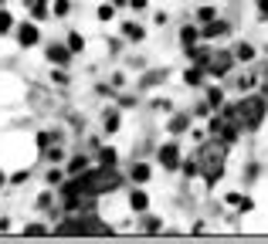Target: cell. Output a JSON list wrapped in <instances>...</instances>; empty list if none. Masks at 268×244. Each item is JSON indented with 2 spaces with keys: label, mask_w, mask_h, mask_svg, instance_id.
<instances>
[{
  "label": "cell",
  "mask_w": 268,
  "mask_h": 244,
  "mask_svg": "<svg viewBox=\"0 0 268 244\" xmlns=\"http://www.w3.org/2000/svg\"><path fill=\"white\" fill-rule=\"evenodd\" d=\"M129 3H133L136 10H143V7H146V0H129Z\"/></svg>",
  "instance_id": "e575fe53"
},
{
  "label": "cell",
  "mask_w": 268,
  "mask_h": 244,
  "mask_svg": "<svg viewBox=\"0 0 268 244\" xmlns=\"http://www.w3.org/2000/svg\"><path fill=\"white\" fill-rule=\"evenodd\" d=\"M258 10H262V17H268V0H258Z\"/></svg>",
  "instance_id": "836d02e7"
},
{
  "label": "cell",
  "mask_w": 268,
  "mask_h": 244,
  "mask_svg": "<svg viewBox=\"0 0 268 244\" xmlns=\"http://www.w3.org/2000/svg\"><path fill=\"white\" fill-rule=\"evenodd\" d=\"M187 85H200V81H204V68H193V72H187Z\"/></svg>",
  "instance_id": "d6986e66"
},
{
  "label": "cell",
  "mask_w": 268,
  "mask_h": 244,
  "mask_svg": "<svg viewBox=\"0 0 268 244\" xmlns=\"http://www.w3.org/2000/svg\"><path fill=\"white\" fill-rule=\"evenodd\" d=\"M187 126H190V119H187V115H173V122H170V132H183Z\"/></svg>",
  "instance_id": "9a60e30c"
},
{
  "label": "cell",
  "mask_w": 268,
  "mask_h": 244,
  "mask_svg": "<svg viewBox=\"0 0 268 244\" xmlns=\"http://www.w3.org/2000/svg\"><path fill=\"white\" fill-rule=\"evenodd\" d=\"M197 38H200V31H197V27H190V24L180 31V41H183V48H193V44H197Z\"/></svg>",
  "instance_id": "9c48e42d"
},
{
  "label": "cell",
  "mask_w": 268,
  "mask_h": 244,
  "mask_svg": "<svg viewBox=\"0 0 268 244\" xmlns=\"http://www.w3.org/2000/svg\"><path fill=\"white\" fill-rule=\"evenodd\" d=\"M38 146H41V150H48V146H51V136H48V132H41V136H38Z\"/></svg>",
  "instance_id": "4dcf8cb0"
},
{
  "label": "cell",
  "mask_w": 268,
  "mask_h": 244,
  "mask_svg": "<svg viewBox=\"0 0 268 244\" xmlns=\"http://www.w3.org/2000/svg\"><path fill=\"white\" fill-rule=\"evenodd\" d=\"M204 38H217V34H228V24L224 20H207V27L200 31Z\"/></svg>",
  "instance_id": "ba28073f"
},
{
  "label": "cell",
  "mask_w": 268,
  "mask_h": 244,
  "mask_svg": "<svg viewBox=\"0 0 268 244\" xmlns=\"http://www.w3.org/2000/svg\"><path fill=\"white\" fill-rule=\"evenodd\" d=\"M17 41L24 44V48L38 44V27H34V24H20V27H17Z\"/></svg>",
  "instance_id": "52a82bcc"
},
{
  "label": "cell",
  "mask_w": 268,
  "mask_h": 244,
  "mask_svg": "<svg viewBox=\"0 0 268 244\" xmlns=\"http://www.w3.org/2000/svg\"><path fill=\"white\" fill-rule=\"evenodd\" d=\"M82 180V193L85 197H98V193H112V190L122 187V176L115 173L112 166H102V169H92V173H85V176H78Z\"/></svg>",
  "instance_id": "7a4b0ae2"
},
{
  "label": "cell",
  "mask_w": 268,
  "mask_h": 244,
  "mask_svg": "<svg viewBox=\"0 0 268 244\" xmlns=\"http://www.w3.org/2000/svg\"><path fill=\"white\" fill-rule=\"evenodd\" d=\"M55 234L61 238H78V234H109L105 224H98L95 217H75V221H61L55 227Z\"/></svg>",
  "instance_id": "277c9868"
},
{
  "label": "cell",
  "mask_w": 268,
  "mask_h": 244,
  "mask_svg": "<svg viewBox=\"0 0 268 244\" xmlns=\"http://www.w3.org/2000/svg\"><path fill=\"white\" fill-rule=\"evenodd\" d=\"M85 166H89V163H85L82 156H75V160L68 163V176H75V173H85Z\"/></svg>",
  "instance_id": "2e32d148"
},
{
  "label": "cell",
  "mask_w": 268,
  "mask_h": 244,
  "mask_svg": "<svg viewBox=\"0 0 268 244\" xmlns=\"http://www.w3.org/2000/svg\"><path fill=\"white\" fill-rule=\"evenodd\" d=\"M122 34H126V38H133V41H143V27L129 20V24H122Z\"/></svg>",
  "instance_id": "4fadbf2b"
},
{
  "label": "cell",
  "mask_w": 268,
  "mask_h": 244,
  "mask_svg": "<svg viewBox=\"0 0 268 244\" xmlns=\"http://www.w3.org/2000/svg\"><path fill=\"white\" fill-rule=\"evenodd\" d=\"M221 102H224V92H221V88H211V92H207V105H214V109H217Z\"/></svg>",
  "instance_id": "ffe728a7"
},
{
  "label": "cell",
  "mask_w": 268,
  "mask_h": 244,
  "mask_svg": "<svg viewBox=\"0 0 268 244\" xmlns=\"http://www.w3.org/2000/svg\"><path fill=\"white\" fill-rule=\"evenodd\" d=\"M234 112H238V126H241V129L255 132L265 122V98H262V95H251V98H245V102L234 105Z\"/></svg>",
  "instance_id": "3957f363"
},
{
  "label": "cell",
  "mask_w": 268,
  "mask_h": 244,
  "mask_svg": "<svg viewBox=\"0 0 268 244\" xmlns=\"http://www.w3.org/2000/svg\"><path fill=\"white\" fill-rule=\"evenodd\" d=\"M10 27H14V17H10L7 10H0V34H3V31H10Z\"/></svg>",
  "instance_id": "603a6c76"
},
{
  "label": "cell",
  "mask_w": 268,
  "mask_h": 244,
  "mask_svg": "<svg viewBox=\"0 0 268 244\" xmlns=\"http://www.w3.org/2000/svg\"><path fill=\"white\" fill-rule=\"evenodd\" d=\"M61 176H65V173H58V169H51V173H48V183H61Z\"/></svg>",
  "instance_id": "d6a6232c"
},
{
  "label": "cell",
  "mask_w": 268,
  "mask_h": 244,
  "mask_svg": "<svg viewBox=\"0 0 268 244\" xmlns=\"http://www.w3.org/2000/svg\"><path fill=\"white\" fill-rule=\"evenodd\" d=\"M160 163L167 169H177L180 166V146H177V143H167V146L160 150Z\"/></svg>",
  "instance_id": "8992f818"
},
{
  "label": "cell",
  "mask_w": 268,
  "mask_h": 244,
  "mask_svg": "<svg viewBox=\"0 0 268 244\" xmlns=\"http://www.w3.org/2000/svg\"><path fill=\"white\" fill-rule=\"evenodd\" d=\"M197 17H200V20H214V17H217V10H214V7H204Z\"/></svg>",
  "instance_id": "83f0119b"
},
{
  "label": "cell",
  "mask_w": 268,
  "mask_h": 244,
  "mask_svg": "<svg viewBox=\"0 0 268 244\" xmlns=\"http://www.w3.org/2000/svg\"><path fill=\"white\" fill-rule=\"evenodd\" d=\"M224 160H228V143H224V139L200 146L197 166H200V173H204V180H207V183H217V180L224 176Z\"/></svg>",
  "instance_id": "6da1fadb"
},
{
  "label": "cell",
  "mask_w": 268,
  "mask_h": 244,
  "mask_svg": "<svg viewBox=\"0 0 268 244\" xmlns=\"http://www.w3.org/2000/svg\"><path fill=\"white\" fill-rule=\"evenodd\" d=\"M24 234H27V238H44V234H48V227H44V224H27Z\"/></svg>",
  "instance_id": "e0dca14e"
},
{
  "label": "cell",
  "mask_w": 268,
  "mask_h": 244,
  "mask_svg": "<svg viewBox=\"0 0 268 244\" xmlns=\"http://www.w3.org/2000/svg\"><path fill=\"white\" fill-rule=\"evenodd\" d=\"M197 169H200V166H197V160H187V163H183V173H187V176H193Z\"/></svg>",
  "instance_id": "f1b7e54d"
},
{
  "label": "cell",
  "mask_w": 268,
  "mask_h": 244,
  "mask_svg": "<svg viewBox=\"0 0 268 244\" xmlns=\"http://www.w3.org/2000/svg\"><path fill=\"white\" fill-rule=\"evenodd\" d=\"M265 75H268V65H265Z\"/></svg>",
  "instance_id": "74e56055"
},
{
  "label": "cell",
  "mask_w": 268,
  "mask_h": 244,
  "mask_svg": "<svg viewBox=\"0 0 268 244\" xmlns=\"http://www.w3.org/2000/svg\"><path fill=\"white\" fill-rule=\"evenodd\" d=\"M38 207H44V210H48V207H51V193H41V197H38Z\"/></svg>",
  "instance_id": "1f68e13d"
},
{
  "label": "cell",
  "mask_w": 268,
  "mask_h": 244,
  "mask_svg": "<svg viewBox=\"0 0 268 244\" xmlns=\"http://www.w3.org/2000/svg\"><path fill=\"white\" fill-rule=\"evenodd\" d=\"M129 204H133V210H139V214H143V210H146V207H150V197H146V193H143V190H136L133 197H129Z\"/></svg>",
  "instance_id": "8fae6325"
},
{
  "label": "cell",
  "mask_w": 268,
  "mask_h": 244,
  "mask_svg": "<svg viewBox=\"0 0 268 244\" xmlns=\"http://www.w3.org/2000/svg\"><path fill=\"white\" fill-rule=\"evenodd\" d=\"M44 156H48V160H51V163H58V160H61V156H65V153H61V150H44Z\"/></svg>",
  "instance_id": "f546056e"
},
{
  "label": "cell",
  "mask_w": 268,
  "mask_h": 244,
  "mask_svg": "<svg viewBox=\"0 0 268 244\" xmlns=\"http://www.w3.org/2000/svg\"><path fill=\"white\" fill-rule=\"evenodd\" d=\"M234 55L241 58V61H251V58H255V48H251V44H241V48H238Z\"/></svg>",
  "instance_id": "7402d4cb"
},
{
  "label": "cell",
  "mask_w": 268,
  "mask_h": 244,
  "mask_svg": "<svg viewBox=\"0 0 268 244\" xmlns=\"http://www.w3.org/2000/svg\"><path fill=\"white\" fill-rule=\"evenodd\" d=\"M82 44H85L82 34H68V51H82Z\"/></svg>",
  "instance_id": "484cf974"
},
{
  "label": "cell",
  "mask_w": 268,
  "mask_h": 244,
  "mask_svg": "<svg viewBox=\"0 0 268 244\" xmlns=\"http://www.w3.org/2000/svg\"><path fill=\"white\" fill-rule=\"evenodd\" d=\"M68 55H72V51H68V48H61V44H51V48H48V58H51V61H58V65H65V61H68Z\"/></svg>",
  "instance_id": "30bf717a"
},
{
  "label": "cell",
  "mask_w": 268,
  "mask_h": 244,
  "mask_svg": "<svg viewBox=\"0 0 268 244\" xmlns=\"http://www.w3.org/2000/svg\"><path fill=\"white\" fill-rule=\"evenodd\" d=\"M112 14H115L112 3H102V7H98V20H112Z\"/></svg>",
  "instance_id": "cb8c5ba5"
},
{
  "label": "cell",
  "mask_w": 268,
  "mask_h": 244,
  "mask_svg": "<svg viewBox=\"0 0 268 244\" xmlns=\"http://www.w3.org/2000/svg\"><path fill=\"white\" fill-rule=\"evenodd\" d=\"M98 160H102V166H115V153L112 150H102L98 153Z\"/></svg>",
  "instance_id": "d4e9b609"
},
{
  "label": "cell",
  "mask_w": 268,
  "mask_h": 244,
  "mask_svg": "<svg viewBox=\"0 0 268 244\" xmlns=\"http://www.w3.org/2000/svg\"><path fill=\"white\" fill-rule=\"evenodd\" d=\"M24 3H34V0H24Z\"/></svg>",
  "instance_id": "8d00e7d4"
},
{
  "label": "cell",
  "mask_w": 268,
  "mask_h": 244,
  "mask_svg": "<svg viewBox=\"0 0 268 244\" xmlns=\"http://www.w3.org/2000/svg\"><path fill=\"white\" fill-rule=\"evenodd\" d=\"M0 187H3V173H0Z\"/></svg>",
  "instance_id": "d590c367"
},
{
  "label": "cell",
  "mask_w": 268,
  "mask_h": 244,
  "mask_svg": "<svg viewBox=\"0 0 268 244\" xmlns=\"http://www.w3.org/2000/svg\"><path fill=\"white\" fill-rule=\"evenodd\" d=\"M133 180H136V183H146V180H150V166H146V163L133 166Z\"/></svg>",
  "instance_id": "5bb4252c"
},
{
  "label": "cell",
  "mask_w": 268,
  "mask_h": 244,
  "mask_svg": "<svg viewBox=\"0 0 268 244\" xmlns=\"http://www.w3.org/2000/svg\"><path fill=\"white\" fill-rule=\"evenodd\" d=\"M48 17V0H34V20Z\"/></svg>",
  "instance_id": "ac0fdd59"
},
{
  "label": "cell",
  "mask_w": 268,
  "mask_h": 244,
  "mask_svg": "<svg viewBox=\"0 0 268 244\" xmlns=\"http://www.w3.org/2000/svg\"><path fill=\"white\" fill-rule=\"evenodd\" d=\"M68 14V0H55V17H65Z\"/></svg>",
  "instance_id": "4316f807"
},
{
  "label": "cell",
  "mask_w": 268,
  "mask_h": 244,
  "mask_svg": "<svg viewBox=\"0 0 268 244\" xmlns=\"http://www.w3.org/2000/svg\"><path fill=\"white\" fill-rule=\"evenodd\" d=\"M119 129V112H105V132Z\"/></svg>",
  "instance_id": "44dd1931"
},
{
  "label": "cell",
  "mask_w": 268,
  "mask_h": 244,
  "mask_svg": "<svg viewBox=\"0 0 268 244\" xmlns=\"http://www.w3.org/2000/svg\"><path fill=\"white\" fill-rule=\"evenodd\" d=\"M231 65H234V55H228V51H214L211 58H207V65H204V72L214 78H221V75H228L231 72Z\"/></svg>",
  "instance_id": "5b68a950"
},
{
  "label": "cell",
  "mask_w": 268,
  "mask_h": 244,
  "mask_svg": "<svg viewBox=\"0 0 268 244\" xmlns=\"http://www.w3.org/2000/svg\"><path fill=\"white\" fill-rule=\"evenodd\" d=\"M228 204L234 207V210H251V200L241 197V193H228Z\"/></svg>",
  "instance_id": "7c38bea8"
}]
</instances>
